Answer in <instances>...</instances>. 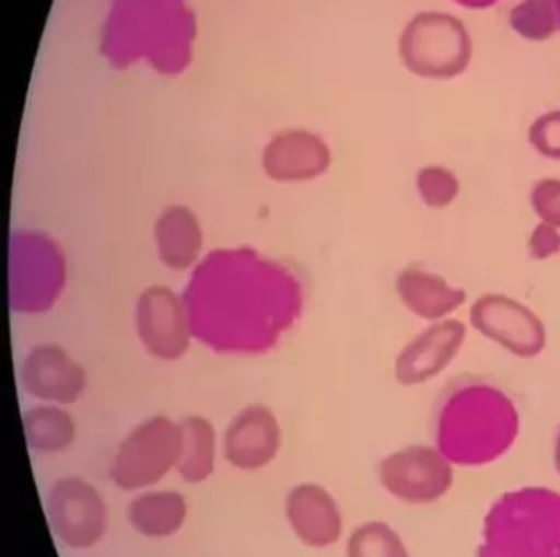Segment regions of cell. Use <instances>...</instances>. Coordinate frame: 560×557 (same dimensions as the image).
<instances>
[{"label": "cell", "mask_w": 560, "mask_h": 557, "mask_svg": "<svg viewBox=\"0 0 560 557\" xmlns=\"http://www.w3.org/2000/svg\"><path fill=\"white\" fill-rule=\"evenodd\" d=\"M470 326L485 339L517 359H536L547 347L542 320L527 304L503 293L477 298L468 313Z\"/></svg>", "instance_id": "cell-9"}, {"label": "cell", "mask_w": 560, "mask_h": 557, "mask_svg": "<svg viewBox=\"0 0 560 557\" xmlns=\"http://www.w3.org/2000/svg\"><path fill=\"white\" fill-rule=\"evenodd\" d=\"M347 557H411L399 534L383 521H369L353 530Z\"/></svg>", "instance_id": "cell-22"}, {"label": "cell", "mask_w": 560, "mask_h": 557, "mask_svg": "<svg viewBox=\"0 0 560 557\" xmlns=\"http://www.w3.org/2000/svg\"><path fill=\"white\" fill-rule=\"evenodd\" d=\"M179 451V421L165 415L150 416L130 429L117 445L110 459L109 478L120 490H149L176 471Z\"/></svg>", "instance_id": "cell-6"}, {"label": "cell", "mask_w": 560, "mask_h": 557, "mask_svg": "<svg viewBox=\"0 0 560 557\" xmlns=\"http://www.w3.org/2000/svg\"><path fill=\"white\" fill-rule=\"evenodd\" d=\"M188 501L178 490L139 491L127 507V521L140 536L166 539L183 530L188 520Z\"/></svg>", "instance_id": "cell-18"}, {"label": "cell", "mask_w": 560, "mask_h": 557, "mask_svg": "<svg viewBox=\"0 0 560 557\" xmlns=\"http://www.w3.org/2000/svg\"><path fill=\"white\" fill-rule=\"evenodd\" d=\"M156 258L173 274H191L206 255V232L201 216L191 206L175 202L153 221Z\"/></svg>", "instance_id": "cell-15"}, {"label": "cell", "mask_w": 560, "mask_h": 557, "mask_svg": "<svg viewBox=\"0 0 560 557\" xmlns=\"http://www.w3.org/2000/svg\"><path fill=\"white\" fill-rule=\"evenodd\" d=\"M28 448L40 455L68 451L77 439V421L67 406L37 403L22 416Z\"/></svg>", "instance_id": "cell-20"}, {"label": "cell", "mask_w": 560, "mask_h": 557, "mask_svg": "<svg viewBox=\"0 0 560 557\" xmlns=\"http://www.w3.org/2000/svg\"><path fill=\"white\" fill-rule=\"evenodd\" d=\"M378 474L383 487L406 503H432L454 484L451 462L431 445H408L386 455Z\"/></svg>", "instance_id": "cell-10"}, {"label": "cell", "mask_w": 560, "mask_h": 557, "mask_svg": "<svg viewBox=\"0 0 560 557\" xmlns=\"http://www.w3.org/2000/svg\"><path fill=\"white\" fill-rule=\"evenodd\" d=\"M19 380L35 402L70 406L83 398L90 375L86 367L61 344L40 343L25 352L19 365Z\"/></svg>", "instance_id": "cell-11"}, {"label": "cell", "mask_w": 560, "mask_h": 557, "mask_svg": "<svg viewBox=\"0 0 560 557\" xmlns=\"http://www.w3.org/2000/svg\"><path fill=\"white\" fill-rule=\"evenodd\" d=\"M183 297L196 343L225 357L273 352L306 306L300 275L250 245L208 252L189 274Z\"/></svg>", "instance_id": "cell-1"}, {"label": "cell", "mask_w": 560, "mask_h": 557, "mask_svg": "<svg viewBox=\"0 0 560 557\" xmlns=\"http://www.w3.org/2000/svg\"><path fill=\"white\" fill-rule=\"evenodd\" d=\"M527 254L534 262H546L560 255V229L539 221L527 239Z\"/></svg>", "instance_id": "cell-26"}, {"label": "cell", "mask_w": 560, "mask_h": 557, "mask_svg": "<svg viewBox=\"0 0 560 557\" xmlns=\"http://www.w3.org/2000/svg\"><path fill=\"white\" fill-rule=\"evenodd\" d=\"M329 143L306 129L275 134L261 150L264 175L278 185H304L327 175L332 166Z\"/></svg>", "instance_id": "cell-13"}, {"label": "cell", "mask_w": 560, "mask_h": 557, "mask_svg": "<svg viewBox=\"0 0 560 557\" xmlns=\"http://www.w3.org/2000/svg\"><path fill=\"white\" fill-rule=\"evenodd\" d=\"M478 557H560V494L544 487L504 494L485 518Z\"/></svg>", "instance_id": "cell-3"}, {"label": "cell", "mask_w": 560, "mask_h": 557, "mask_svg": "<svg viewBox=\"0 0 560 557\" xmlns=\"http://www.w3.org/2000/svg\"><path fill=\"white\" fill-rule=\"evenodd\" d=\"M527 143L542 159L560 162V109L547 111L530 123Z\"/></svg>", "instance_id": "cell-24"}, {"label": "cell", "mask_w": 560, "mask_h": 557, "mask_svg": "<svg viewBox=\"0 0 560 557\" xmlns=\"http://www.w3.org/2000/svg\"><path fill=\"white\" fill-rule=\"evenodd\" d=\"M133 329L143 350L159 362H179L196 340L183 291L168 285H149L140 291Z\"/></svg>", "instance_id": "cell-7"}, {"label": "cell", "mask_w": 560, "mask_h": 557, "mask_svg": "<svg viewBox=\"0 0 560 557\" xmlns=\"http://www.w3.org/2000/svg\"><path fill=\"white\" fill-rule=\"evenodd\" d=\"M399 63L418 80L445 83L467 73L474 61L471 32L458 15L421 11L399 32Z\"/></svg>", "instance_id": "cell-4"}, {"label": "cell", "mask_w": 560, "mask_h": 557, "mask_svg": "<svg viewBox=\"0 0 560 557\" xmlns=\"http://www.w3.org/2000/svg\"><path fill=\"white\" fill-rule=\"evenodd\" d=\"M553 465H556V471L560 475V426L557 429L556 438H553Z\"/></svg>", "instance_id": "cell-28"}, {"label": "cell", "mask_w": 560, "mask_h": 557, "mask_svg": "<svg viewBox=\"0 0 560 557\" xmlns=\"http://www.w3.org/2000/svg\"><path fill=\"white\" fill-rule=\"evenodd\" d=\"M182 451L176 472L189 485L205 484L215 471L221 439L214 422L201 415H189L179 421Z\"/></svg>", "instance_id": "cell-19"}, {"label": "cell", "mask_w": 560, "mask_h": 557, "mask_svg": "<svg viewBox=\"0 0 560 557\" xmlns=\"http://www.w3.org/2000/svg\"><path fill=\"white\" fill-rule=\"evenodd\" d=\"M520 429L514 399L483 376H457L432 406L435 448L451 464L477 467L498 461L513 448Z\"/></svg>", "instance_id": "cell-2"}, {"label": "cell", "mask_w": 560, "mask_h": 557, "mask_svg": "<svg viewBox=\"0 0 560 557\" xmlns=\"http://www.w3.org/2000/svg\"><path fill=\"white\" fill-rule=\"evenodd\" d=\"M45 508L55 536L70 549H91L106 536L109 508L101 491L83 477L70 475L54 481Z\"/></svg>", "instance_id": "cell-8"}, {"label": "cell", "mask_w": 560, "mask_h": 557, "mask_svg": "<svg viewBox=\"0 0 560 557\" xmlns=\"http://www.w3.org/2000/svg\"><path fill=\"white\" fill-rule=\"evenodd\" d=\"M508 24L517 38L542 44L560 34L556 0H521L511 9Z\"/></svg>", "instance_id": "cell-21"}, {"label": "cell", "mask_w": 560, "mask_h": 557, "mask_svg": "<svg viewBox=\"0 0 560 557\" xmlns=\"http://www.w3.org/2000/svg\"><path fill=\"white\" fill-rule=\"evenodd\" d=\"M395 291L409 313L428 323L448 320L467 301V291L464 288L448 283L435 271L415 265L398 271Z\"/></svg>", "instance_id": "cell-17"}, {"label": "cell", "mask_w": 560, "mask_h": 557, "mask_svg": "<svg viewBox=\"0 0 560 557\" xmlns=\"http://www.w3.org/2000/svg\"><path fill=\"white\" fill-rule=\"evenodd\" d=\"M556 5H557V11H559V15H560V0H556Z\"/></svg>", "instance_id": "cell-29"}, {"label": "cell", "mask_w": 560, "mask_h": 557, "mask_svg": "<svg viewBox=\"0 0 560 557\" xmlns=\"http://www.w3.org/2000/svg\"><path fill=\"white\" fill-rule=\"evenodd\" d=\"M283 429L277 413L264 403H252L232 416L221 438L222 454L231 467L258 472L280 454Z\"/></svg>", "instance_id": "cell-12"}, {"label": "cell", "mask_w": 560, "mask_h": 557, "mask_svg": "<svg viewBox=\"0 0 560 557\" xmlns=\"http://www.w3.org/2000/svg\"><path fill=\"white\" fill-rule=\"evenodd\" d=\"M530 208L540 222L560 229V179L542 178L534 183L529 195Z\"/></svg>", "instance_id": "cell-25"}, {"label": "cell", "mask_w": 560, "mask_h": 557, "mask_svg": "<svg viewBox=\"0 0 560 557\" xmlns=\"http://www.w3.org/2000/svg\"><path fill=\"white\" fill-rule=\"evenodd\" d=\"M284 514L294 536L307 547L324 549L342 536L339 503L319 484L306 481L291 488L284 500Z\"/></svg>", "instance_id": "cell-16"}, {"label": "cell", "mask_w": 560, "mask_h": 557, "mask_svg": "<svg viewBox=\"0 0 560 557\" xmlns=\"http://www.w3.org/2000/svg\"><path fill=\"white\" fill-rule=\"evenodd\" d=\"M467 339L460 320L435 321L416 334L395 359V380L401 386H421L438 379L457 359Z\"/></svg>", "instance_id": "cell-14"}, {"label": "cell", "mask_w": 560, "mask_h": 557, "mask_svg": "<svg viewBox=\"0 0 560 557\" xmlns=\"http://www.w3.org/2000/svg\"><path fill=\"white\" fill-rule=\"evenodd\" d=\"M460 179L447 166L425 165L416 173V192L429 209H447L460 196Z\"/></svg>", "instance_id": "cell-23"}, {"label": "cell", "mask_w": 560, "mask_h": 557, "mask_svg": "<svg viewBox=\"0 0 560 557\" xmlns=\"http://www.w3.org/2000/svg\"><path fill=\"white\" fill-rule=\"evenodd\" d=\"M452 4L457 8L467 9V11H488V9L497 8L503 0H451Z\"/></svg>", "instance_id": "cell-27"}, {"label": "cell", "mask_w": 560, "mask_h": 557, "mask_svg": "<svg viewBox=\"0 0 560 557\" xmlns=\"http://www.w3.org/2000/svg\"><path fill=\"white\" fill-rule=\"evenodd\" d=\"M70 278L63 245L45 231L19 229L9 247V304L22 316L55 310Z\"/></svg>", "instance_id": "cell-5"}]
</instances>
